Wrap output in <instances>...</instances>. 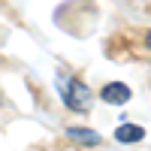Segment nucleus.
<instances>
[{"mask_svg":"<svg viewBox=\"0 0 151 151\" xmlns=\"http://www.w3.org/2000/svg\"><path fill=\"white\" fill-rule=\"evenodd\" d=\"M60 94H64V103L73 109V112H85L88 106H91V91L79 82V79H70V76H64V79L58 82Z\"/></svg>","mask_w":151,"mask_h":151,"instance_id":"nucleus-1","label":"nucleus"},{"mask_svg":"<svg viewBox=\"0 0 151 151\" xmlns=\"http://www.w3.org/2000/svg\"><path fill=\"white\" fill-rule=\"evenodd\" d=\"M106 100V103H112V106H124L130 100V88L127 85H121V82H109L106 88H103V94H100Z\"/></svg>","mask_w":151,"mask_h":151,"instance_id":"nucleus-2","label":"nucleus"},{"mask_svg":"<svg viewBox=\"0 0 151 151\" xmlns=\"http://www.w3.org/2000/svg\"><path fill=\"white\" fill-rule=\"evenodd\" d=\"M145 136V130L139 127V124H121V127L115 130V139L118 142H139Z\"/></svg>","mask_w":151,"mask_h":151,"instance_id":"nucleus-3","label":"nucleus"},{"mask_svg":"<svg viewBox=\"0 0 151 151\" xmlns=\"http://www.w3.org/2000/svg\"><path fill=\"white\" fill-rule=\"evenodd\" d=\"M73 139H82V142H91V145H97L100 142V133H94V130H82V127H70L67 130Z\"/></svg>","mask_w":151,"mask_h":151,"instance_id":"nucleus-4","label":"nucleus"},{"mask_svg":"<svg viewBox=\"0 0 151 151\" xmlns=\"http://www.w3.org/2000/svg\"><path fill=\"white\" fill-rule=\"evenodd\" d=\"M145 45H148V48H151V33H148V36H145Z\"/></svg>","mask_w":151,"mask_h":151,"instance_id":"nucleus-5","label":"nucleus"}]
</instances>
